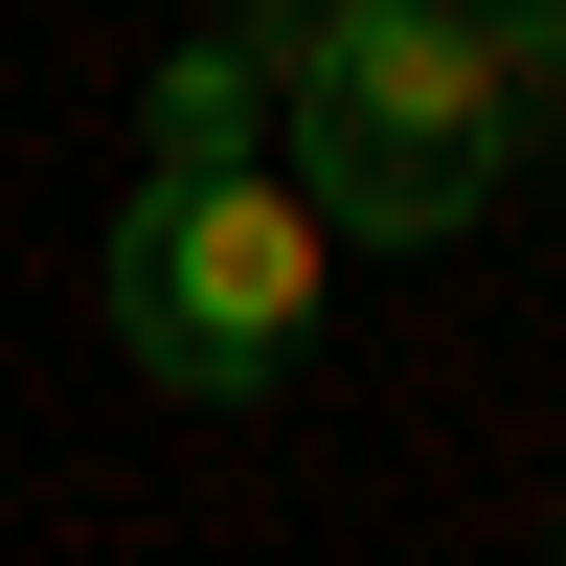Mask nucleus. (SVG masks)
<instances>
[{
    "label": "nucleus",
    "mask_w": 566,
    "mask_h": 566,
    "mask_svg": "<svg viewBox=\"0 0 566 566\" xmlns=\"http://www.w3.org/2000/svg\"><path fill=\"white\" fill-rule=\"evenodd\" d=\"M91 295H114V363H159L181 408H272L295 340H317V295H340V250H317V205L272 159H227V181H136Z\"/></svg>",
    "instance_id": "f03ea898"
},
{
    "label": "nucleus",
    "mask_w": 566,
    "mask_h": 566,
    "mask_svg": "<svg viewBox=\"0 0 566 566\" xmlns=\"http://www.w3.org/2000/svg\"><path fill=\"white\" fill-rule=\"evenodd\" d=\"M227 159H272V45L250 23L159 45V91H136V181H227Z\"/></svg>",
    "instance_id": "7ed1b4c3"
},
{
    "label": "nucleus",
    "mask_w": 566,
    "mask_h": 566,
    "mask_svg": "<svg viewBox=\"0 0 566 566\" xmlns=\"http://www.w3.org/2000/svg\"><path fill=\"white\" fill-rule=\"evenodd\" d=\"M544 566H566V522H544Z\"/></svg>",
    "instance_id": "39448f33"
},
{
    "label": "nucleus",
    "mask_w": 566,
    "mask_h": 566,
    "mask_svg": "<svg viewBox=\"0 0 566 566\" xmlns=\"http://www.w3.org/2000/svg\"><path fill=\"white\" fill-rule=\"evenodd\" d=\"M272 45V181L317 205V250H453V227L522 181L499 114V23L476 0H295Z\"/></svg>",
    "instance_id": "f257e3e1"
},
{
    "label": "nucleus",
    "mask_w": 566,
    "mask_h": 566,
    "mask_svg": "<svg viewBox=\"0 0 566 566\" xmlns=\"http://www.w3.org/2000/svg\"><path fill=\"white\" fill-rule=\"evenodd\" d=\"M499 114H522V136L566 114V0H544V23H499Z\"/></svg>",
    "instance_id": "20e7f679"
}]
</instances>
